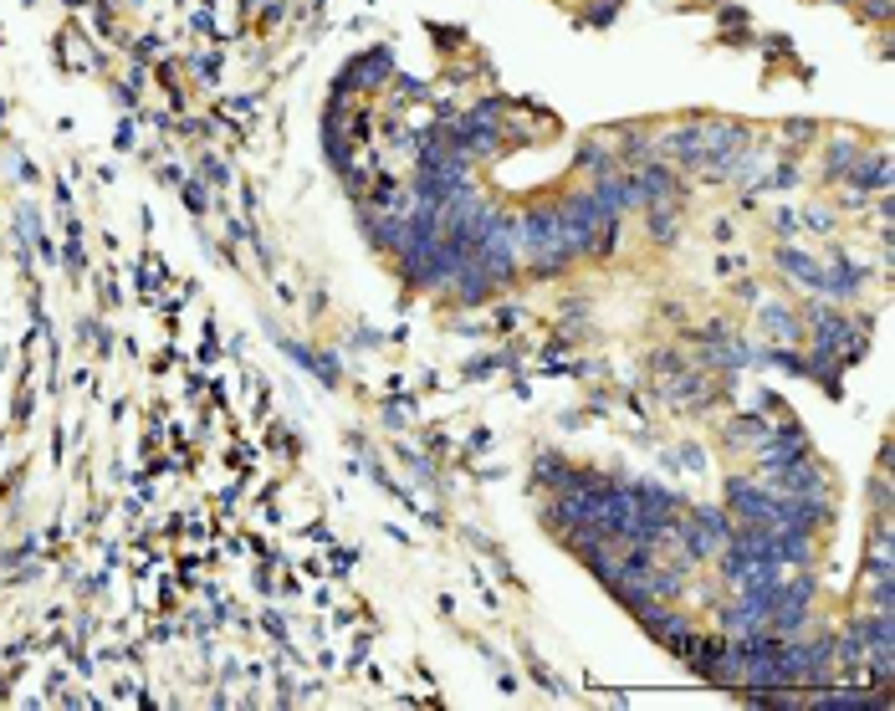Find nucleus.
<instances>
[{"mask_svg": "<svg viewBox=\"0 0 895 711\" xmlns=\"http://www.w3.org/2000/svg\"><path fill=\"white\" fill-rule=\"evenodd\" d=\"M640 619H645V630H650L665 650H676V655H686V650H691V640L701 635V630H696V619H691V614H681V609H670L665 599L645 604V609H640Z\"/></svg>", "mask_w": 895, "mask_h": 711, "instance_id": "f257e3e1", "label": "nucleus"}, {"mask_svg": "<svg viewBox=\"0 0 895 711\" xmlns=\"http://www.w3.org/2000/svg\"><path fill=\"white\" fill-rule=\"evenodd\" d=\"M763 323H768V333H773V338H783V343L798 333V328H793V313H783V307H768Z\"/></svg>", "mask_w": 895, "mask_h": 711, "instance_id": "f03ea898", "label": "nucleus"}]
</instances>
